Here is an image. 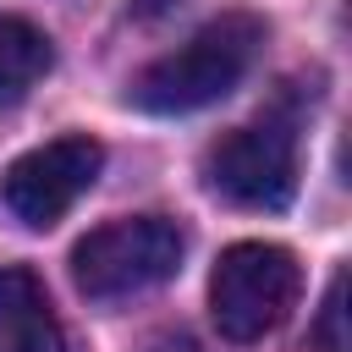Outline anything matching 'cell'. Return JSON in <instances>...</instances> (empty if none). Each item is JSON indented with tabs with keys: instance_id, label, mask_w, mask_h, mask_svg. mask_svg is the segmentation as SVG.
Masks as SVG:
<instances>
[{
	"instance_id": "obj_1",
	"label": "cell",
	"mask_w": 352,
	"mask_h": 352,
	"mask_svg": "<svg viewBox=\"0 0 352 352\" xmlns=\"http://www.w3.org/2000/svg\"><path fill=\"white\" fill-rule=\"evenodd\" d=\"M258 44H264V22L258 16H220L209 28H198L187 44H176L170 55H160L154 66H143L126 88V99L148 116H187V110H204L214 99H226L258 60Z\"/></svg>"
},
{
	"instance_id": "obj_2",
	"label": "cell",
	"mask_w": 352,
	"mask_h": 352,
	"mask_svg": "<svg viewBox=\"0 0 352 352\" xmlns=\"http://www.w3.org/2000/svg\"><path fill=\"white\" fill-rule=\"evenodd\" d=\"M187 258V231L165 214H126L94 226L72 248V280L88 302H126L165 286Z\"/></svg>"
},
{
	"instance_id": "obj_3",
	"label": "cell",
	"mask_w": 352,
	"mask_h": 352,
	"mask_svg": "<svg viewBox=\"0 0 352 352\" xmlns=\"http://www.w3.org/2000/svg\"><path fill=\"white\" fill-rule=\"evenodd\" d=\"M302 292L297 253L280 242H231L209 275V319L226 341L248 346L286 324Z\"/></svg>"
},
{
	"instance_id": "obj_4",
	"label": "cell",
	"mask_w": 352,
	"mask_h": 352,
	"mask_svg": "<svg viewBox=\"0 0 352 352\" xmlns=\"http://www.w3.org/2000/svg\"><path fill=\"white\" fill-rule=\"evenodd\" d=\"M104 165V148L88 138V132H66V138H50L28 154H16L0 176V204L28 226V231H50L99 176Z\"/></svg>"
},
{
	"instance_id": "obj_5",
	"label": "cell",
	"mask_w": 352,
	"mask_h": 352,
	"mask_svg": "<svg viewBox=\"0 0 352 352\" xmlns=\"http://www.w3.org/2000/svg\"><path fill=\"white\" fill-rule=\"evenodd\" d=\"M204 182L236 209H286L297 192V143L286 126H236L204 154Z\"/></svg>"
},
{
	"instance_id": "obj_6",
	"label": "cell",
	"mask_w": 352,
	"mask_h": 352,
	"mask_svg": "<svg viewBox=\"0 0 352 352\" xmlns=\"http://www.w3.org/2000/svg\"><path fill=\"white\" fill-rule=\"evenodd\" d=\"M0 352H66V330L28 264H0Z\"/></svg>"
},
{
	"instance_id": "obj_7",
	"label": "cell",
	"mask_w": 352,
	"mask_h": 352,
	"mask_svg": "<svg viewBox=\"0 0 352 352\" xmlns=\"http://www.w3.org/2000/svg\"><path fill=\"white\" fill-rule=\"evenodd\" d=\"M55 66L50 33L33 28L28 16H0V110L28 99V88Z\"/></svg>"
},
{
	"instance_id": "obj_8",
	"label": "cell",
	"mask_w": 352,
	"mask_h": 352,
	"mask_svg": "<svg viewBox=\"0 0 352 352\" xmlns=\"http://www.w3.org/2000/svg\"><path fill=\"white\" fill-rule=\"evenodd\" d=\"M341 297H346V275L330 280V297H324V314H319V336L330 352H346V336H341Z\"/></svg>"
}]
</instances>
